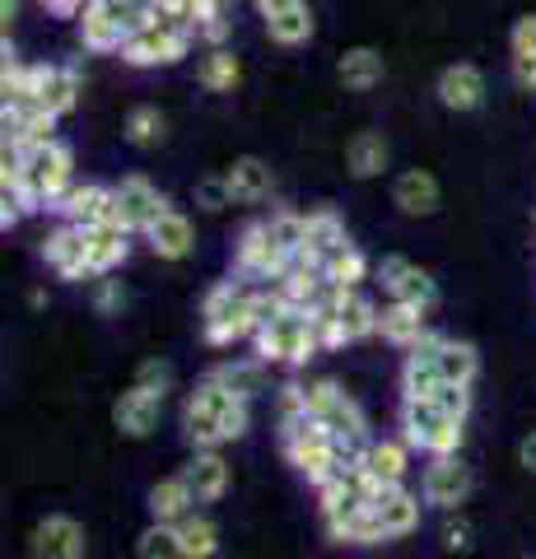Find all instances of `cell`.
<instances>
[{"label":"cell","mask_w":536,"mask_h":559,"mask_svg":"<svg viewBox=\"0 0 536 559\" xmlns=\"http://www.w3.org/2000/svg\"><path fill=\"white\" fill-rule=\"evenodd\" d=\"M61 224H75V229H94V224H117V197L112 187H98V182H84V187H71L57 205Z\"/></svg>","instance_id":"obj_15"},{"label":"cell","mask_w":536,"mask_h":559,"mask_svg":"<svg viewBox=\"0 0 536 559\" xmlns=\"http://www.w3.org/2000/svg\"><path fill=\"white\" fill-rule=\"evenodd\" d=\"M392 201L402 215H434L439 210V182L429 178L425 168H406L392 187Z\"/></svg>","instance_id":"obj_27"},{"label":"cell","mask_w":536,"mask_h":559,"mask_svg":"<svg viewBox=\"0 0 536 559\" xmlns=\"http://www.w3.org/2000/svg\"><path fill=\"white\" fill-rule=\"evenodd\" d=\"M378 285L388 289V304H415V308H434L439 304V285L406 257H383L378 261Z\"/></svg>","instance_id":"obj_11"},{"label":"cell","mask_w":536,"mask_h":559,"mask_svg":"<svg viewBox=\"0 0 536 559\" xmlns=\"http://www.w3.org/2000/svg\"><path fill=\"white\" fill-rule=\"evenodd\" d=\"M420 495H425V503H434V509L457 513L466 495H472V471L462 466V457H429L425 476H420Z\"/></svg>","instance_id":"obj_14"},{"label":"cell","mask_w":536,"mask_h":559,"mask_svg":"<svg viewBox=\"0 0 536 559\" xmlns=\"http://www.w3.org/2000/svg\"><path fill=\"white\" fill-rule=\"evenodd\" d=\"M248 392L234 388L229 378H224L219 369L211 378L196 382V392L187 396L182 406V433L187 443H192L196 452H219L224 443H238L252 425V406H248Z\"/></svg>","instance_id":"obj_1"},{"label":"cell","mask_w":536,"mask_h":559,"mask_svg":"<svg viewBox=\"0 0 536 559\" xmlns=\"http://www.w3.org/2000/svg\"><path fill=\"white\" fill-rule=\"evenodd\" d=\"M14 10H20V0H0V24H5V38H10V24H14Z\"/></svg>","instance_id":"obj_46"},{"label":"cell","mask_w":536,"mask_h":559,"mask_svg":"<svg viewBox=\"0 0 536 559\" xmlns=\"http://www.w3.org/2000/svg\"><path fill=\"white\" fill-rule=\"evenodd\" d=\"M182 480L192 485L196 503H219L234 485V466L224 462L219 452H192V462L182 466Z\"/></svg>","instance_id":"obj_19"},{"label":"cell","mask_w":536,"mask_h":559,"mask_svg":"<svg viewBox=\"0 0 536 559\" xmlns=\"http://www.w3.org/2000/svg\"><path fill=\"white\" fill-rule=\"evenodd\" d=\"M196 509H201V503H196V495H192V485L182 480V471H178V476H164V480L150 485V522L178 527V522L192 518Z\"/></svg>","instance_id":"obj_22"},{"label":"cell","mask_w":536,"mask_h":559,"mask_svg":"<svg viewBox=\"0 0 536 559\" xmlns=\"http://www.w3.org/2000/svg\"><path fill=\"white\" fill-rule=\"evenodd\" d=\"M178 540H182V555L187 559H215L219 555V527L201 509L192 518L178 522Z\"/></svg>","instance_id":"obj_33"},{"label":"cell","mask_w":536,"mask_h":559,"mask_svg":"<svg viewBox=\"0 0 536 559\" xmlns=\"http://www.w3.org/2000/svg\"><path fill=\"white\" fill-rule=\"evenodd\" d=\"M425 312L429 308H415V304H388L383 312H378V336L410 355V349L429 336V318H425Z\"/></svg>","instance_id":"obj_23"},{"label":"cell","mask_w":536,"mask_h":559,"mask_svg":"<svg viewBox=\"0 0 536 559\" xmlns=\"http://www.w3.org/2000/svg\"><path fill=\"white\" fill-rule=\"evenodd\" d=\"M434 369H439L443 382L472 388L476 373H480V355H476V345L453 341V336H439V341H434Z\"/></svg>","instance_id":"obj_26"},{"label":"cell","mask_w":536,"mask_h":559,"mask_svg":"<svg viewBox=\"0 0 536 559\" xmlns=\"http://www.w3.org/2000/svg\"><path fill=\"white\" fill-rule=\"evenodd\" d=\"M378 312H383V308H373L359 289H345V294H341V312H336L341 341H345V345H355V341L373 336V331H378Z\"/></svg>","instance_id":"obj_29"},{"label":"cell","mask_w":536,"mask_h":559,"mask_svg":"<svg viewBox=\"0 0 536 559\" xmlns=\"http://www.w3.org/2000/svg\"><path fill=\"white\" fill-rule=\"evenodd\" d=\"M43 261L61 280H94L90 252H84V229H75V224H57V229L43 238Z\"/></svg>","instance_id":"obj_16"},{"label":"cell","mask_w":536,"mask_h":559,"mask_svg":"<svg viewBox=\"0 0 536 559\" xmlns=\"http://www.w3.org/2000/svg\"><path fill=\"white\" fill-rule=\"evenodd\" d=\"M196 205H201V210H224V205H234L229 182H224V178H205V182H196Z\"/></svg>","instance_id":"obj_42"},{"label":"cell","mask_w":536,"mask_h":559,"mask_svg":"<svg viewBox=\"0 0 536 559\" xmlns=\"http://www.w3.org/2000/svg\"><path fill=\"white\" fill-rule=\"evenodd\" d=\"M513 61H536V14L513 24Z\"/></svg>","instance_id":"obj_41"},{"label":"cell","mask_w":536,"mask_h":559,"mask_svg":"<svg viewBox=\"0 0 536 559\" xmlns=\"http://www.w3.org/2000/svg\"><path fill=\"white\" fill-rule=\"evenodd\" d=\"M257 10H262L266 33L281 47H299L313 38V10H308V0H257Z\"/></svg>","instance_id":"obj_17"},{"label":"cell","mask_w":536,"mask_h":559,"mask_svg":"<svg viewBox=\"0 0 536 559\" xmlns=\"http://www.w3.org/2000/svg\"><path fill=\"white\" fill-rule=\"evenodd\" d=\"M71 168H75V154H71V145H61V140L28 150L24 154V178H28L33 201H38L43 210H57L65 191L75 187L71 182Z\"/></svg>","instance_id":"obj_8"},{"label":"cell","mask_w":536,"mask_h":559,"mask_svg":"<svg viewBox=\"0 0 536 559\" xmlns=\"http://www.w3.org/2000/svg\"><path fill=\"white\" fill-rule=\"evenodd\" d=\"M145 242L154 248V257H164V261H182L187 252H192V242H196L192 219L178 215V210H168V215H164V219L145 234Z\"/></svg>","instance_id":"obj_28"},{"label":"cell","mask_w":536,"mask_h":559,"mask_svg":"<svg viewBox=\"0 0 536 559\" xmlns=\"http://www.w3.org/2000/svg\"><path fill=\"white\" fill-rule=\"evenodd\" d=\"M425 495H410L406 485L396 489H383V495L373 499V532H378V546H388V540H402L420 527V513H425Z\"/></svg>","instance_id":"obj_12"},{"label":"cell","mask_w":536,"mask_h":559,"mask_svg":"<svg viewBox=\"0 0 536 559\" xmlns=\"http://www.w3.org/2000/svg\"><path fill=\"white\" fill-rule=\"evenodd\" d=\"M122 304H127V289H122V280H108V275H103L98 285H94V308H98V312H117Z\"/></svg>","instance_id":"obj_43"},{"label":"cell","mask_w":536,"mask_h":559,"mask_svg":"<svg viewBox=\"0 0 536 559\" xmlns=\"http://www.w3.org/2000/svg\"><path fill=\"white\" fill-rule=\"evenodd\" d=\"M318 331H313V318L299 308H285L275 322H266L257 331V359L262 364H285V369H303L308 359L318 355Z\"/></svg>","instance_id":"obj_6"},{"label":"cell","mask_w":536,"mask_h":559,"mask_svg":"<svg viewBox=\"0 0 536 559\" xmlns=\"http://www.w3.org/2000/svg\"><path fill=\"white\" fill-rule=\"evenodd\" d=\"M127 140L131 145H154V140H164V112L159 108H131L127 112Z\"/></svg>","instance_id":"obj_37"},{"label":"cell","mask_w":536,"mask_h":559,"mask_svg":"<svg viewBox=\"0 0 536 559\" xmlns=\"http://www.w3.org/2000/svg\"><path fill=\"white\" fill-rule=\"evenodd\" d=\"M238 75H243V66H238V57L229 47H215L211 57L201 61V70H196V80L205 84L211 94H224V90H234L238 84Z\"/></svg>","instance_id":"obj_34"},{"label":"cell","mask_w":536,"mask_h":559,"mask_svg":"<svg viewBox=\"0 0 536 559\" xmlns=\"http://www.w3.org/2000/svg\"><path fill=\"white\" fill-rule=\"evenodd\" d=\"M365 275H369V261H365V252H359L355 242H345V248H336L332 257L322 261V280L332 289H359L365 285Z\"/></svg>","instance_id":"obj_31"},{"label":"cell","mask_w":536,"mask_h":559,"mask_svg":"<svg viewBox=\"0 0 536 559\" xmlns=\"http://www.w3.org/2000/svg\"><path fill=\"white\" fill-rule=\"evenodd\" d=\"M192 43H196L192 24L154 20V14H150V24L135 28L131 43L122 47V61L127 66H172V61H182L187 51H192Z\"/></svg>","instance_id":"obj_7"},{"label":"cell","mask_w":536,"mask_h":559,"mask_svg":"<svg viewBox=\"0 0 536 559\" xmlns=\"http://www.w3.org/2000/svg\"><path fill=\"white\" fill-rule=\"evenodd\" d=\"M135 555L141 559H187L182 540H178V527H164V522H150V527L135 536Z\"/></svg>","instance_id":"obj_35"},{"label":"cell","mask_w":536,"mask_h":559,"mask_svg":"<svg viewBox=\"0 0 536 559\" xmlns=\"http://www.w3.org/2000/svg\"><path fill=\"white\" fill-rule=\"evenodd\" d=\"M224 182H229V197L234 201H266L271 191H275V173L266 159H257V154H243V159H234V168L224 173Z\"/></svg>","instance_id":"obj_24"},{"label":"cell","mask_w":536,"mask_h":559,"mask_svg":"<svg viewBox=\"0 0 536 559\" xmlns=\"http://www.w3.org/2000/svg\"><path fill=\"white\" fill-rule=\"evenodd\" d=\"M341 84L345 90H355V94H365L373 90V84H383V57H378L373 47H350L341 57Z\"/></svg>","instance_id":"obj_30"},{"label":"cell","mask_w":536,"mask_h":559,"mask_svg":"<svg viewBox=\"0 0 536 559\" xmlns=\"http://www.w3.org/2000/svg\"><path fill=\"white\" fill-rule=\"evenodd\" d=\"M84 252H90V266H94V280L112 275L122 261L131 257V234L122 224H94V229H84Z\"/></svg>","instance_id":"obj_21"},{"label":"cell","mask_w":536,"mask_h":559,"mask_svg":"<svg viewBox=\"0 0 536 559\" xmlns=\"http://www.w3.org/2000/svg\"><path fill=\"white\" fill-rule=\"evenodd\" d=\"M303 401H308V415H313L318 425L341 443L345 466H350V462H365V452H369V443H373V439H369V425H365V411H359L355 401L336 388V382H308Z\"/></svg>","instance_id":"obj_3"},{"label":"cell","mask_w":536,"mask_h":559,"mask_svg":"<svg viewBox=\"0 0 536 559\" xmlns=\"http://www.w3.org/2000/svg\"><path fill=\"white\" fill-rule=\"evenodd\" d=\"M439 546H443L448 555H466V550H472V522H466V518H453V513H448V522H443V532H439Z\"/></svg>","instance_id":"obj_39"},{"label":"cell","mask_w":536,"mask_h":559,"mask_svg":"<svg viewBox=\"0 0 536 559\" xmlns=\"http://www.w3.org/2000/svg\"><path fill=\"white\" fill-rule=\"evenodd\" d=\"M135 388H145V392H154V396H164L168 388H172V369L164 359H145L141 364V373H135Z\"/></svg>","instance_id":"obj_40"},{"label":"cell","mask_w":536,"mask_h":559,"mask_svg":"<svg viewBox=\"0 0 536 559\" xmlns=\"http://www.w3.org/2000/svg\"><path fill=\"white\" fill-rule=\"evenodd\" d=\"M266 234L281 242L289 257H299V252L308 248V215H294V210H275V215L266 219Z\"/></svg>","instance_id":"obj_36"},{"label":"cell","mask_w":536,"mask_h":559,"mask_svg":"<svg viewBox=\"0 0 536 559\" xmlns=\"http://www.w3.org/2000/svg\"><path fill=\"white\" fill-rule=\"evenodd\" d=\"M90 536L71 513H47L28 536V555L33 559H84Z\"/></svg>","instance_id":"obj_13"},{"label":"cell","mask_w":536,"mask_h":559,"mask_svg":"<svg viewBox=\"0 0 536 559\" xmlns=\"http://www.w3.org/2000/svg\"><path fill=\"white\" fill-rule=\"evenodd\" d=\"M159 415H164V396H154L145 388H131L117 396V406H112V425L127 433V439H150L154 425H159Z\"/></svg>","instance_id":"obj_18"},{"label":"cell","mask_w":536,"mask_h":559,"mask_svg":"<svg viewBox=\"0 0 536 559\" xmlns=\"http://www.w3.org/2000/svg\"><path fill=\"white\" fill-rule=\"evenodd\" d=\"M425 401H434L439 411H448L453 419H462L466 425V415H472V388H457V382H443V388L434 396H425Z\"/></svg>","instance_id":"obj_38"},{"label":"cell","mask_w":536,"mask_h":559,"mask_svg":"<svg viewBox=\"0 0 536 559\" xmlns=\"http://www.w3.org/2000/svg\"><path fill=\"white\" fill-rule=\"evenodd\" d=\"M517 462H523V466L532 471V476H536V429L527 433V439H523V443H517Z\"/></svg>","instance_id":"obj_44"},{"label":"cell","mask_w":536,"mask_h":559,"mask_svg":"<svg viewBox=\"0 0 536 559\" xmlns=\"http://www.w3.org/2000/svg\"><path fill=\"white\" fill-rule=\"evenodd\" d=\"M24 98H33L47 117H65L80 98V66H28Z\"/></svg>","instance_id":"obj_10"},{"label":"cell","mask_w":536,"mask_h":559,"mask_svg":"<svg viewBox=\"0 0 536 559\" xmlns=\"http://www.w3.org/2000/svg\"><path fill=\"white\" fill-rule=\"evenodd\" d=\"M365 466L369 476L383 485V489H396L406 485V466H410V443L406 439H373L369 452H365Z\"/></svg>","instance_id":"obj_25"},{"label":"cell","mask_w":536,"mask_h":559,"mask_svg":"<svg viewBox=\"0 0 536 559\" xmlns=\"http://www.w3.org/2000/svg\"><path fill=\"white\" fill-rule=\"evenodd\" d=\"M345 164H350L355 178H378L388 168V140L378 131H359L350 145H345Z\"/></svg>","instance_id":"obj_32"},{"label":"cell","mask_w":536,"mask_h":559,"mask_svg":"<svg viewBox=\"0 0 536 559\" xmlns=\"http://www.w3.org/2000/svg\"><path fill=\"white\" fill-rule=\"evenodd\" d=\"M466 425L453 419L448 411H439L434 401L420 396H402V439L415 452H429V457H457Z\"/></svg>","instance_id":"obj_5"},{"label":"cell","mask_w":536,"mask_h":559,"mask_svg":"<svg viewBox=\"0 0 536 559\" xmlns=\"http://www.w3.org/2000/svg\"><path fill=\"white\" fill-rule=\"evenodd\" d=\"M439 103L453 112H476L486 103V75L472 61H457L439 75Z\"/></svg>","instance_id":"obj_20"},{"label":"cell","mask_w":536,"mask_h":559,"mask_svg":"<svg viewBox=\"0 0 536 559\" xmlns=\"http://www.w3.org/2000/svg\"><path fill=\"white\" fill-rule=\"evenodd\" d=\"M513 75H517V84H523V90L536 94V61H513Z\"/></svg>","instance_id":"obj_45"},{"label":"cell","mask_w":536,"mask_h":559,"mask_svg":"<svg viewBox=\"0 0 536 559\" xmlns=\"http://www.w3.org/2000/svg\"><path fill=\"white\" fill-rule=\"evenodd\" d=\"M281 452H285V462L299 471V476L313 485V489H322L326 480L336 476V471L345 466V457H341V443L326 433L313 415H303V419H285L281 425Z\"/></svg>","instance_id":"obj_4"},{"label":"cell","mask_w":536,"mask_h":559,"mask_svg":"<svg viewBox=\"0 0 536 559\" xmlns=\"http://www.w3.org/2000/svg\"><path fill=\"white\" fill-rule=\"evenodd\" d=\"M266 294V285H252L243 275H229L205 294L201 304V318H205V341L211 345H234V341H257L262 331V312H257V299Z\"/></svg>","instance_id":"obj_2"},{"label":"cell","mask_w":536,"mask_h":559,"mask_svg":"<svg viewBox=\"0 0 536 559\" xmlns=\"http://www.w3.org/2000/svg\"><path fill=\"white\" fill-rule=\"evenodd\" d=\"M112 197H117V224H122L127 234H150L154 224L168 215V197L150 178H141V173L117 182Z\"/></svg>","instance_id":"obj_9"}]
</instances>
